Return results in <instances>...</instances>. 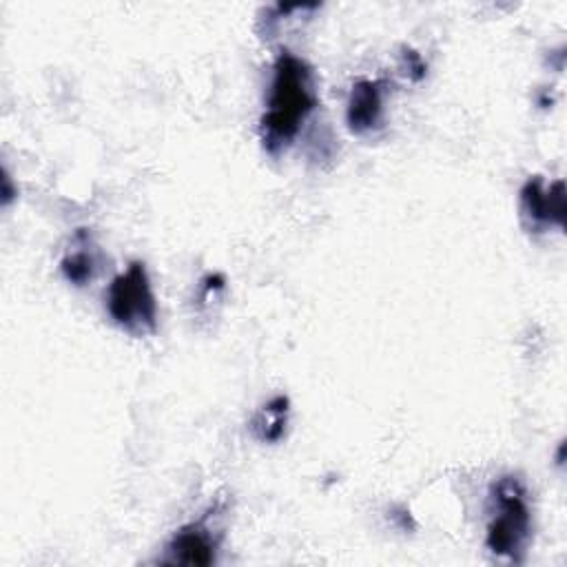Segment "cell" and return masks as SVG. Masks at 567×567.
<instances>
[{
  "mask_svg": "<svg viewBox=\"0 0 567 567\" xmlns=\"http://www.w3.org/2000/svg\"><path fill=\"white\" fill-rule=\"evenodd\" d=\"M104 308L109 319L131 337L157 332V299L144 261H131L106 288Z\"/></svg>",
  "mask_w": 567,
  "mask_h": 567,
  "instance_id": "3957f363",
  "label": "cell"
},
{
  "mask_svg": "<svg viewBox=\"0 0 567 567\" xmlns=\"http://www.w3.org/2000/svg\"><path fill=\"white\" fill-rule=\"evenodd\" d=\"M317 84L312 66L284 49L272 62L266 109L259 120L261 146L268 155H281L299 135L317 109Z\"/></svg>",
  "mask_w": 567,
  "mask_h": 567,
  "instance_id": "6da1fadb",
  "label": "cell"
},
{
  "mask_svg": "<svg viewBox=\"0 0 567 567\" xmlns=\"http://www.w3.org/2000/svg\"><path fill=\"white\" fill-rule=\"evenodd\" d=\"M529 492L520 474H501L487 492L485 547L496 558L520 563L532 540Z\"/></svg>",
  "mask_w": 567,
  "mask_h": 567,
  "instance_id": "7a4b0ae2",
  "label": "cell"
},
{
  "mask_svg": "<svg viewBox=\"0 0 567 567\" xmlns=\"http://www.w3.org/2000/svg\"><path fill=\"white\" fill-rule=\"evenodd\" d=\"M390 93V80L361 78L352 84L346 102V124L352 135H374L385 124V100Z\"/></svg>",
  "mask_w": 567,
  "mask_h": 567,
  "instance_id": "8992f818",
  "label": "cell"
},
{
  "mask_svg": "<svg viewBox=\"0 0 567 567\" xmlns=\"http://www.w3.org/2000/svg\"><path fill=\"white\" fill-rule=\"evenodd\" d=\"M217 507H210L199 518L182 525L166 543L164 554L157 558L162 565L206 567L217 560L221 534L213 523Z\"/></svg>",
  "mask_w": 567,
  "mask_h": 567,
  "instance_id": "277c9868",
  "label": "cell"
},
{
  "mask_svg": "<svg viewBox=\"0 0 567 567\" xmlns=\"http://www.w3.org/2000/svg\"><path fill=\"white\" fill-rule=\"evenodd\" d=\"M520 221L529 233H547L549 228H565V188L563 179L545 182L532 175L518 190Z\"/></svg>",
  "mask_w": 567,
  "mask_h": 567,
  "instance_id": "5b68a950",
  "label": "cell"
},
{
  "mask_svg": "<svg viewBox=\"0 0 567 567\" xmlns=\"http://www.w3.org/2000/svg\"><path fill=\"white\" fill-rule=\"evenodd\" d=\"M13 188H11V177L7 175V171H4V177H2V206H7L11 199H13Z\"/></svg>",
  "mask_w": 567,
  "mask_h": 567,
  "instance_id": "9c48e42d",
  "label": "cell"
},
{
  "mask_svg": "<svg viewBox=\"0 0 567 567\" xmlns=\"http://www.w3.org/2000/svg\"><path fill=\"white\" fill-rule=\"evenodd\" d=\"M288 421H290V401L286 394H275L250 416L248 430L259 443L275 445L286 436Z\"/></svg>",
  "mask_w": 567,
  "mask_h": 567,
  "instance_id": "ba28073f",
  "label": "cell"
},
{
  "mask_svg": "<svg viewBox=\"0 0 567 567\" xmlns=\"http://www.w3.org/2000/svg\"><path fill=\"white\" fill-rule=\"evenodd\" d=\"M60 270H62V277L82 288V286H89L93 279H95V272H97V252H95V244H93V237L86 228H78L73 239H71V246L69 250L64 252L62 261H60Z\"/></svg>",
  "mask_w": 567,
  "mask_h": 567,
  "instance_id": "52a82bcc",
  "label": "cell"
}]
</instances>
